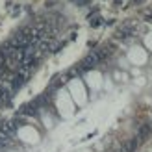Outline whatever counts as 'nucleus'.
I'll list each match as a JSON object with an SVG mask.
<instances>
[{"mask_svg":"<svg viewBox=\"0 0 152 152\" xmlns=\"http://www.w3.org/2000/svg\"><path fill=\"white\" fill-rule=\"evenodd\" d=\"M10 98H11L10 91H7L6 87H2V86H0V108H4L6 104H10Z\"/></svg>","mask_w":152,"mask_h":152,"instance_id":"1","label":"nucleus"},{"mask_svg":"<svg viewBox=\"0 0 152 152\" xmlns=\"http://www.w3.org/2000/svg\"><path fill=\"white\" fill-rule=\"evenodd\" d=\"M134 26L132 24H128V26H123V28H121L119 30V32H117V37H119V39H123V37H128V35H132L134 34Z\"/></svg>","mask_w":152,"mask_h":152,"instance_id":"2","label":"nucleus"},{"mask_svg":"<svg viewBox=\"0 0 152 152\" xmlns=\"http://www.w3.org/2000/svg\"><path fill=\"white\" fill-rule=\"evenodd\" d=\"M150 130H152V128H150L148 124L141 126V130H139V134H137V137H135V139H137L139 143H141V141H145V139L148 137V135H150Z\"/></svg>","mask_w":152,"mask_h":152,"instance_id":"3","label":"nucleus"},{"mask_svg":"<svg viewBox=\"0 0 152 152\" xmlns=\"http://www.w3.org/2000/svg\"><path fill=\"white\" fill-rule=\"evenodd\" d=\"M137 145H139V141L137 139H132V141H128L121 150H123V152H134L135 148H137Z\"/></svg>","mask_w":152,"mask_h":152,"instance_id":"4","label":"nucleus"},{"mask_svg":"<svg viewBox=\"0 0 152 152\" xmlns=\"http://www.w3.org/2000/svg\"><path fill=\"white\" fill-rule=\"evenodd\" d=\"M113 152H123V150H121V148H119V150H113Z\"/></svg>","mask_w":152,"mask_h":152,"instance_id":"5","label":"nucleus"}]
</instances>
